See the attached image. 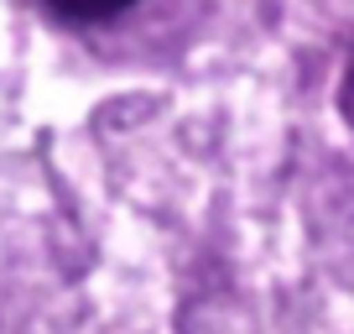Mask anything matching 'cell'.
<instances>
[{"mask_svg":"<svg viewBox=\"0 0 354 334\" xmlns=\"http://www.w3.org/2000/svg\"><path fill=\"white\" fill-rule=\"evenodd\" d=\"M136 0H53V11H63L68 21H110V16L131 11Z\"/></svg>","mask_w":354,"mask_h":334,"instance_id":"6da1fadb","label":"cell"},{"mask_svg":"<svg viewBox=\"0 0 354 334\" xmlns=\"http://www.w3.org/2000/svg\"><path fill=\"white\" fill-rule=\"evenodd\" d=\"M349 84H354V73H349Z\"/></svg>","mask_w":354,"mask_h":334,"instance_id":"7a4b0ae2","label":"cell"}]
</instances>
